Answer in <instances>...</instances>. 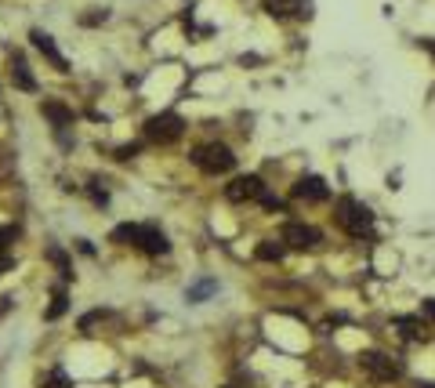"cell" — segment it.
<instances>
[{
    "label": "cell",
    "instance_id": "e0dca14e",
    "mask_svg": "<svg viewBox=\"0 0 435 388\" xmlns=\"http://www.w3.org/2000/svg\"><path fill=\"white\" fill-rule=\"evenodd\" d=\"M15 240V229H8V225H0V257H4V250H8V243Z\"/></svg>",
    "mask_w": 435,
    "mask_h": 388
},
{
    "label": "cell",
    "instance_id": "7402d4cb",
    "mask_svg": "<svg viewBox=\"0 0 435 388\" xmlns=\"http://www.w3.org/2000/svg\"><path fill=\"white\" fill-rule=\"evenodd\" d=\"M424 312H428V316L435 319V301H424Z\"/></svg>",
    "mask_w": 435,
    "mask_h": 388
},
{
    "label": "cell",
    "instance_id": "4fadbf2b",
    "mask_svg": "<svg viewBox=\"0 0 435 388\" xmlns=\"http://www.w3.org/2000/svg\"><path fill=\"white\" fill-rule=\"evenodd\" d=\"M283 254H287V243H276V240H265L258 247V257L261 262H283Z\"/></svg>",
    "mask_w": 435,
    "mask_h": 388
},
{
    "label": "cell",
    "instance_id": "3957f363",
    "mask_svg": "<svg viewBox=\"0 0 435 388\" xmlns=\"http://www.w3.org/2000/svg\"><path fill=\"white\" fill-rule=\"evenodd\" d=\"M337 221H341V229H345L349 236H356V240L370 236V229H374V214H370V207H363L352 196H345L337 204Z\"/></svg>",
    "mask_w": 435,
    "mask_h": 388
},
{
    "label": "cell",
    "instance_id": "9a60e30c",
    "mask_svg": "<svg viewBox=\"0 0 435 388\" xmlns=\"http://www.w3.org/2000/svg\"><path fill=\"white\" fill-rule=\"evenodd\" d=\"M47 257L58 265L62 279H69V276H73V265H69V257H66V250H62V247H51V250H47Z\"/></svg>",
    "mask_w": 435,
    "mask_h": 388
},
{
    "label": "cell",
    "instance_id": "7c38bea8",
    "mask_svg": "<svg viewBox=\"0 0 435 388\" xmlns=\"http://www.w3.org/2000/svg\"><path fill=\"white\" fill-rule=\"evenodd\" d=\"M11 77H15V84L22 87V91H37V80L29 77V66H26V58L15 51L11 55Z\"/></svg>",
    "mask_w": 435,
    "mask_h": 388
},
{
    "label": "cell",
    "instance_id": "9c48e42d",
    "mask_svg": "<svg viewBox=\"0 0 435 388\" xmlns=\"http://www.w3.org/2000/svg\"><path fill=\"white\" fill-rule=\"evenodd\" d=\"M29 40H33V48H37V51H40V55H44V58L51 62V66H55L58 73H66V70H69V62L62 58V51L55 48L51 33H44V29H33V33H29Z\"/></svg>",
    "mask_w": 435,
    "mask_h": 388
},
{
    "label": "cell",
    "instance_id": "ffe728a7",
    "mask_svg": "<svg viewBox=\"0 0 435 388\" xmlns=\"http://www.w3.org/2000/svg\"><path fill=\"white\" fill-rule=\"evenodd\" d=\"M138 153V145H123V149H116V160H131Z\"/></svg>",
    "mask_w": 435,
    "mask_h": 388
},
{
    "label": "cell",
    "instance_id": "ac0fdd59",
    "mask_svg": "<svg viewBox=\"0 0 435 388\" xmlns=\"http://www.w3.org/2000/svg\"><path fill=\"white\" fill-rule=\"evenodd\" d=\"M210 290H214V283H200V287H193V290H189V298H193V301H200V298H207V294H210Z\"/></svg>",
    "mask_w": 435,
    "mask_h": 388
},
{
    "label": "cell",
    "instance_id": "5bb4252c",
    "mask_svg": "<svg viewBox=\"0 0 435 388\" xmlns=\"http://www.w3.org/2000/svg\"><path fill=\"white\" fill-rule=\"evenodd\" d=\"M395 327H402V338H410V341H424V331H421V323H417L414 316L395 319Z\"/></svg>",
    "mask_w": 435,
    "mask_h": 388
},
{
    "label": "cell",
    "instance_id": "277c9868",
    "mask_svg": "<svg viewBox=\"0 0 435 388\" xmlns=\"http://www.w3.org/2000/svg\"><path fill=\"white\" fill-rule=\"evenodd\" d=\"M181 131H185V120H181L178 113H160V116H149V120H145V138L157 142V145L178 142Z\"/></svg>",
    "mask_w": 435,
    "mask_h": 388
},
{
    "label": "cell",
    "instance_id": "2e32d148",
    "mask_svg": "<svg viewBox=\"0 0 435 388\" xmlns=\"http://www.w3.org/2000/svg\"><path fill=\"white\" fill-rule=\"evenodd\" d=\"M66 301H69V298H66V290L58 287V290H55V298H51V309H47V319H58L62 312H66Z\"/></svg>",
    "mask_w": 435,
    "mask_h": 388
},
{
    "label": "cell",
    "instance_id": "30bf717a",
    "mask_svg": "<svg viewBox=\"0 0 435 388\" xmlns=\"http://www.w3.org/2000/svg\"><path fill=\"white\" fill-rule=\"evenodd\" d=\"M327 196H330V189H327V182H323V178H316V174H308V178H301V182L294 185V200L323 204Z\"/></svg>",
    "mask_w": 435,
    "mask_h": 388
},
{
    "label": "cell",
    "instance_id": "d6986e66",
    "mask_svg": "<svg viewBox=\"0 0 435 388\" xmlns=\"http://www.w3.org/2000/svg\"><path fill=\"white\" fill-rule=\"evenodd\" d=\"M44 388H66V374H62V370H51V377H47Z\"/></svg>",
    "mask_w": 435,
    "mask_h": 388
},
{
    "label": "cell",
    "instance_id": "5b68a950",
    "mask_svg": "<svg viewBox=\"0 0 435 388\" xmlns=\"http://www.w3.org/2000/svg\"><path fill=\"white\" fill-rule=\"evenodd\" d=\"M225 196L232 204H251V200H265V182L258 174H243V178H232V185H225Z\"/></svg>",
    "mask_w": 435,
    "mask_h": 388
},
{
    "label": "cell",
    "instance_id": "7a4b0ae2",
    "mask_svg": "<svg viewBox=\"0 0 435 388\" xmlns=\"http://www.w3.org/2000/svg\"><path fill=\"white\" fill-rule=\"evenodd\" d=\"M193 164L203 171V174H229L236 167V156L229 145L222 142H207V145H196L193 149Z\"/></svg>",
    "mask_w": 435,
    "mask_h": 388
},
{
    "label": "cell",
    "instance_id": "ba28073f",
    "mask_svg": "<svg viewBox=\"0 0 435 388\" xmlns=\"http://www.w3.org/2000/svg\"><path fill=\"white\" fill-rule=\"evenodd\" d=\"M261 8L272 18H308L312 15V0H261Z\"/></svg>",
    "mask_w": 435,
    "mask_h": 388
},
{
    "label": "cell",
    "instance_id": "6da1fadb",
    "mask_svg": "<svg viewBox=\"0 0 435 388\" xmlns=\"http://www.w3.org/2000/svg\"><path fill=\"white\" fill-rule=\"evenodd\" d=\"M113 240L116 243H128V247H138V250H145V254H167L171 250V243H167V236L157 229V225H116L113 229Z\"/></svg>",
    "mask_w": 435,
    "mask_h": 388
},
{
    "label": "cell",
    "instance_id": "8fae6325",
    "mask_svg": "<svg viewBox=\"0 0 435 388\" xmlns=\"http://www.w3.org/2000/svg\"><path fill=\"white\" fill-rule=\"evenodd\" d=\"M40 113L55 123V131H66V127L73 123V109H66L62 102H44V106H40Z\"/></svg>",
    "mask_w": 435,
    "mask_h": 388
},
{
    "label": "cell",
    "instance_id": "8992f818",
    "mask_svg": "<svg viewBox=\"0 0 435 388\" xmlns=\"http://www.w3.org/2000/svg\"><path fill=\"white\" fill-rule=\"evenodd\" d=\"M320 240H323V233L316 225H305V221H287L283 225V243L294 247V250H312V247H320Z\"/></svg>",
    "mask_w": 435,
    "mask_h": 388
},
{
    "label": "cell",
    "instance_id": "44dd1931",
    "mask_svg": "<svg viewBox=\"0 0 435 388\" xmlns=\"http://www.w3.org/2000/svg\"><path fill=\"white\" fill-rule=\"evenodd\" d=\"M8 269H11V257H0V276H4Z\"/></svg>",
    "mask_w": 435,
    "mask_h": 388
},
{
    "label": "cell",
    "instance_id": "52a82bcc",
    "mask_svg": "<svg viewBox=\"0 0 435 388\" xmlns=\"http://www.w3.org/2000/svg\"><path fill=\"white\" fill-rule=\"evenodd\" d=\"M359 367L366 370V377H374V381H395L402 374V367L392 360V355H385V352H366L359 360Z\"/></svg>",
    "mask_w": 435,
    "mask_h": 388
}]
</instances>
